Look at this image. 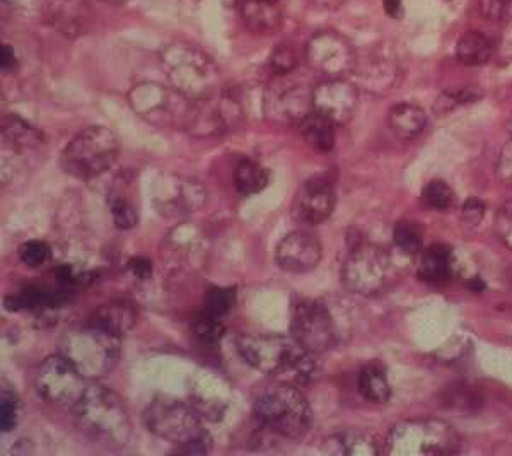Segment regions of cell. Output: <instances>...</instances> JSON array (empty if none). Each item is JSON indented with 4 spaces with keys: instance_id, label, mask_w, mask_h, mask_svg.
Wrapping results in <instances>:
<instances>
[{
    "instance_id": "10",
    "label": "cell",
    "mask_w": 512,
    "mask_h": 456,
    "mask_svg": "<svg viewBox=\"0 0 512 456\" xmlns=\"http://www.w3.org/2000/svg\"><path fill=\"white\" fill-rule=\"evenodd\" d=\"M398 265L383 246L359 243L350 250L342 267V284L359 296H378L398 281Z\"/></svg>"
},
{
    "instance_id": "7",
    "label": "cell",
    "mask_w": 512,
    "mask_h": 456,
    "mask_svg": "<svg viewBox=\"0 0 512 456\" xmlns=\"http://www.w3.org/2000/svg\"><path fill=\"white\" fill-rule=\"evenodd\" d=\"M128 103L146 122L164 129L192 132L197 118L198 101L190 100L173 86L142 82L128 93Z\"/></svg>"
},
{
    "instance_id": "17",
    "label": "cell",
    "mask_w": 512,
    "mask_h": 456,
    "mask_svg": "<svg viewBox=\"0 0 512 456\" xmlns=\"http://www.w3.org/2000/svg\"><path fill=\"white\" fill-rule=\"evenodd\" d=\"M359 98V89L352 82L326 79L313 89V110L335 125H344L354 118Z\"/></svg>"
},
{
    "instance_id": "4",
    "label": "cell",
    "mask_w": 512,
    "mask_h": 456,
    "mask_svg": "<svg viewBox=\"0 0 512 456\" xmlns=\"http://www.w3.org/2000/svg\"><path fill=\"white\" fill-rule=\"evenodd\" d=\"M163 65L171 86L190 100H212L221 88V74L214 60L187 41L166 47Z\"/></svg>"
},
{
    "instance_id": "27",
    "label": "cell",
    "mask_w": 512,
    "mask_h": 456,
    "mask_svg": "<svg viewBox=\"0 0 512 456\" xmlns=\"http://www.w3.org/2000/svg\"><path fill=\"white\" fill-rule=\"evenodd\" d=\"M168 245L171 260H178V264L183 267H195V262L200 264V258L205 252L204 238L185 226H178L169 234Z\"/></svg>"
},
{
    "instance_id": "14",
    "label": "cell",
    "mask_w": 512,
    "mask_h": 456,
    "mask_svg": "<svg viewBox=\"0 0 512 456\" xmlns=\"http://www.w3.org/2000/svg\"><path fill=\"white\" fill-rule=\"evenodd\" d=\"M152 204L156 212L168 219L185 217L204 207L205 188L192 178L166 173L152 187Z\"/></svg>"
},
{
    "instance_id": "9",
    "label": "cell",
    "mask_w": 512,
    "mask_h": 456,
    "mask_svg": "<svg viewBox=\"0 0 512 456\" xmlns=\"http://www.w3.org/2000/svg\"><path fill=\"white\" fill-rule=\"evenodd\" d=\"M120 142L113 130L93 125L82 130L67 144L60 164L65 173L77 180H94L117 163Z\"/></svg>"
},
{
    "instance_id": "31",
    "label": "cell",
    "mask_w": 512,
    "mask_h": 456,
    "mask_svg": "<svg viewBox=\"0 0 512 456\" xmlns=\"http://www.w3.org/2000/svg\"><path fill=\"white\" fill-rule=\"evenodd\" d=\"M357 388L362 397L373 404H384L391 397L390 383L384 375L383 369L378 364H369L359 371L357 376Z\"/></svg>"
},
{
    "instance_id": "41",
    "label": "cell",
    "mask_w": 512,
    "mask_h": 456,
    "mask_svg": "<svg viewBox=\"0 0 512 456\" xmlns=\"http://www.w3.org/2000/svg\"><path fill=\"white\" fill-rule=\"evenodd\" d=\"M270 65L277 76H289L297 65L296 50L291 45H279L270 55Z\"/></svg>"
},
{
    "instance_id": "47",
    "label": "cell",
    "mask_w": 512,
    "mask_h": 456,
    "mask_svg": "<svg viewBox=\"0 0 512 456\" xmlns=\"http://www.w3.org/2000/svg\"><path fill=\"white\" fill-rule=\"evenodd\" d=\"M0 67H2V71L4 72H12L18 69V57H16V52H14V48L11 45H7L4 43L2 47H0Z\"/></svg>"
},
{
    "instance_id": "45",
    "label": "cell",
    "mask_w": 512,
    "mask_h": 456,
    "mask_svg": "<svg viewBox=\"0 0 512 456\" xmlns=\"http://www.w3.org/2000/svg\"><path fill=\"white\" fill-rule=\"evenodd\" d=\"M485 216V205L478 199L466 200V204L463 205V217H465L466 223L470 226H477Z\"/></svg>"
},
{
    "instance_id": "40",
    "label": "cell",
    "mask_w": 512,
    "mask_h": 456,
    "mask_svg": "<svg viewBox=\"0 0 512 456\" xmlns=\"http://www.w3.org/2000/svg\"><path fill=\"white\" fill-rule=\"evenodd\" d=\"M19 258L26 267L36 269V267L47 264L48 260L52 258V250L45 241L30 240L19 246Z\"/></svg>"
},
{
    "instance_id": "35",
    "label": "cell",
    "mask_w": 512,
    "mask_h": 456,
    "mask_svg": "<svg viewBox=\"0 0 512 456\" xmlns=\"http://www.w3.org/2000/svg\"><path fill=\"white\" fill-rule=\"evenodd\" d=\"M236 301H238V294L234 287H209L205 293L204 311L209 315L222 318L233 310Z\"/></svg>"
},
{
    "instance_id": "2",
    "label": "cell",
    "mask_w": 512,
    "mask_h": 456,
    "mask_svg": "<svg viewBox=\"0 0 512 456\" xmlns=\"http://www.w3.org/2000/svg\"><path fill=\"white\" fill-rule=\"evenodd\" d=\"M76 424L86 438L108 450L127 446L132 421L122 398L108 386L91 383L74 407Z\"/></svg>"
},
{
    "instance_id": "18",
    "label": "cell",
    "mask_w": 512,
    "mask_h": 456,
    "mask_svg": "<svg viewBox=\"0 0 512 456\" xmlns=\"http://www.w3.org/2000/svg\"><path fill=\"white\" fill-rule=\"evenodd\" d=\"M323 258V245L316 234L299 229L287 234L275 252V262L289 274H306L315 270Z\"/></svg>"
},
{
    "instance_id": "36",
    "label": "cell",
    "mask_w": 512,
    "mask_h": 456,
    "mask_svg": "<svg viewBox=\"0 0 512 456\" xmlns=\"http://www.w3.org/2000/svg\"><path fill=\"white\" fill-rule=\"evenodd\" d=\"M393 238H395L396 246L407 255L419 253L424 245V231L420 228V224L415 221H407V219L396 223Z\"/></svg>"
},
{
    "instance_id": "23",
    "label": "cell",
    "mask_w": 512,
    "mask_h": 456,
    "mask_svg": "<svg viewBox=\"0 0 512 456\" xmlns=\"http://www.w3.org/2000/svg\"><path fill=\"white\" fill-rule=\"evenodd\" d=\"M72 291L65 287H26L21 293L6 299L7 310H52L69 301Z\"/></svg>"
},
{
    "instance_id": "38",
    "label": "cell",
    "mask_w": 512,
    "mask_h": 456,
    "mask_svg": "<svg viewBox=\"0 0 512 456\" xmlns=\"http://www.w3.org/2000/svg\"><path fill=\"white\" fill-rule=\"evenodd\" d=\"M19 416H21L19 397L12 388L4 386L2 397H0V429H2V433L14 431L19 424Z\"/></svg>"
},
{
    "instance_id": "44",
    "label": "cell",
    "mask_w": 512,
    "mask_h": 456,
    "mask_svg": "<svg viewBox=\"0 0 512 456\" xmlns=\"http://www.w3.org/2000/svg\"><path fill=\"white\" fill-rule=\"evenodd\" d=\"M128 270L139 281H149L152 277V262L146 257H134L128 260Z\"/></svg>"
},
{
    "instance_id": "29",
    "label": "cell",
    "mask_w": 512,
    "mask_h": 456,
    "mask_svg": "<svg viewBox=\"0 0 512 456\" xmlns=\"http://www.w3.org/2000/svg\"><path fill=\"white\" fill-rule=\"evenodd\" d=\"M420 277L432 284H443L453 274V253L448 246L434 245L425 250L420 260Z\"/></svg>"
},
{
    "instance_id": "3",
    "label": "cell",
    "mask_w": 512,
    "mask_h": 456,
    "mask_svg": "<svg viewBox=\"0 0 512 456\" xmlns=\"http://www.w3.org/2000/svg\"><path fill=\"white\" fill-rule=\"evenodd\" d=\"M144 424L154 436L176 446L181 455H207L212 445L202 419L192 405L158 395L144 410Z\"/></svg>"
},
{
    "instance_id": "28",
    "label": "cell",
    "mask_w": 512,
    "mask_h": 456,
    "mask_svg": "<svg viewBox=\"0 0 512 456\" xmlns=\"http://www.w3.org/2000/svg\"><path fill=\"white\" fill-rule=\"evenodd\" d=\"M494 55V41L489 36L468 31L456 43V59L468 67L485 65Z\"/></svg>"
},
{
    "instance_id": "16",
    "label": "cell",
    "mask_w": 512,
    "mask_h": 456,
    "mask_svg": "<svg viewBox=\"0 0 512 456\" xmlns=\"http://www.w3.org/2000/svg\"><path fill=\"white\" fill-rule=\"evenodd\" d=\"M231 402V385L214 369H200L190 380V405L202 421H221Z\"/></svg>"
},
{
    "instance_id": "6",
    "label": "cell",
    "mask_w": 512,
    "mask_h": 456,
    "mask_svg": "<svg viewBox=\"0 0 512 456\" xmlns=\"http://www.w3.org/2000/svg\"><path fill=\"white\" fill-rule=\"evenodd\" d=\"M59 354L69 361L86 380L110 375L120 359V337L101 328L86 325L74 328L59 340Z\"/></svg>"
},
{
    "instance_id": "43",
    "label": "cell",
    "mask_w": 512,
    "mask_h": 456,
    "mask_svg": "<svg viewBox=\"0 0 512 456\" xmlns=\"http://www.w3.org/2000/svg\"><path fill=\"white\" fill-rule=\"evenodd\" d=\"M512 0H480V12L489 21H502L509 16Z\"/></svg>"
},
{
    "instance_id": "21",
    "label": "cell",
    "mask_w": 512,
    "mask_h": 456,
    "mask_svg": "<svg viewBox=\"0 0 512 456\" xmlns=\"http://www.w3.org/2000/svg\"><path fill=\"white\" fill-rule=\"evenodd\" d=\"M113 223L118 229H132L139 224V180L134 170H123L115 176L108 192Z\"/></svg>"
},
{
    "instance_id": "15",
    "label": "cell",
    "mask_w": 512,
    "mask_h": 456,
    "mask_svg": "<svg viewBox=\"0 0 512 456\" xmlns=\"http://www.w3.org/2000/svg\"><path fill=\"white\" fill-rule=\"evenodd\" d=\"M265 117L280 125H299L313 110V89L277 76L265 91Z\"/></svg>"
},
{
    "instance_id": "48",
    "label": "cell",
    "mask_w": 512,
    "mask_h": 456,
    "mask_svg": "<svg viewBox=\"0 0 512 456\" xmlns=\"http://www.w3.org/2000/svg\"><path fill=\"white\" fill-rule=\"evenodd\" d=\"M383 7L390 18H402V0H383Z\"/></svg>"
},
{
    "instance_id": "33",
    "label": "cell",
    "mask_w": 512,
    "mask_h": 456,
    "mask_svg": "<svg viewBox=\"0 0 512 456\" xmlns=\"http://www.w3.org/2000/svg\"><path fill=\"white\" fill-rule=\"evenodd\" d=\"M233 180L234 187L243 197H251L267 188L268 173L262 164L251 161V159H243L234 168Z\"/></svg>"
},
{
    "instance_id": "26",
    "label": "cell",
    "mask_w": 512,
    "mask_h": 456,
    "mask_svg": "<svg viewBox=\"0 0 512 456\" xmlns=\"http://www.w3.org/2000/svg\"><path fill=\"white\" fill-rule=\"evenodd\" d=\"M388 123L398 139L414 141L427 127V115L420 106L400 103L391 108Z\"/></svg>"
},
{
    "instance_id": "25",
    "label": "cell",
    "mask_w": 512,
    "mask_h": 456,
    "mask_svg": "<svg viewBox=\"0 0 512 456\" xmlns=\"http://www.w3.org/2000/svg\"><path fill=\"white\" fill-rule=\"evenodd\" d=\"M326 453L342 456H374L381 453L378 439L361 429H345L326 439Z\"/></svg>"
},
{
    "instance_id": "24",
    "label": "cell",
    "mask_w": 512,
    "mask_h": 456,
    "mask_svg": "<svg viewBox=\"0 0 512 456\" xmlns=\"http://www.w3.org/2000/svg\"><path fill=\"white\" fill-rule=\"evenodd\" d=\"M135 323H137V311L134 304L120 301V299L101 304L89 320V325L101 328L115 337L128 334L135 327Z\"/></svg>"
},
{
    "instance_id": "42",
    "label": "cell",
    "mask_w": 512,
    "mask_h": 456,
    "mask_svg": "<svg viewBox=\"0 0 512 456\" xmlns=\"http://www.w3.org/2000/svg\"><path fill=\"white\" fill-rule=\"evenodd\" d=\"M495 231L502 243L512 252V202L502 205L501 211L495 216Z\"/></svg>"
},
{
    "instance_id": "19",
    "label": "cell",
    "mask_w": 512,
    "mask_h": 456,
    "mask_svg": "<svg viewBox=\"0 0 512 456\" xmlns=\"http://www.w3.org/2000/svg\"><path fill=\"white\" fill-rule=\"evenodd\" d=\"M335 188L326 176H316L299 188L292 212L301 223L316 226L325 223L335 209Z\"/></svg>"
},
{
    "instance_id": "39",
    "label": "cell",
    "mask_w": 512,
    "mask_h": 456,
    "mask_svg": "<svg viewBox=\"0 0 512 456\" xmlns=\"http://www.w3.org/2000/svg\"><path fill=\"white\" fill-rule=\"evenodd\" d=\"M391 76H393L391 62H384V60L379 59V55H373L369 59L366 69L361 74L362 79L367 84V88L373 89V91L381 88L383 84H388L391 81Z\"/></svg>"
},
{
    "instance_id": "50",
    "label": "cell",
    "mask_w": 512,
    "mask_h": 456,
    "mask_svg": "<svg viewBox=\"0 0 512 456\" xmlns=\"http://www.w3.org/2000/svg\"><path fill=\"white\" fill-rule=\"evenodd\" d=\"M509 130H511V135H512V117H511V122H509Z\"/></svg>"
},
{
    "instance_id": "37",
    "label": "cell",
    "mask_w": 512,
    "mask_h": 456,
    "mask_svg": "<svg viewBox=\"0 0 512 456\" xmlns=\"http://www.w3.org/2000/svg\"><path fill=\"white\" fill-rule=\"evenodd\" d=\"M454 193L448 183L432 180L422 190V202L432 211H448L453 205Z\"/></svg>"
},
{
    "instance_id": "1",
    "label": "cell",
    "mask_w": 512,
    "mask_h": 456,
    "mask_svg": "<svg viewBox=\"0 0 512 456\" xmlns=\"http://www.w3.org/2000/svg\"><path fill=\"white\" fill-rule=\"evenodd\" d=\"M238 352L251 368L292 385L306 383L315 373V354L306 351L292 337L275 334L241 335L238 339Z\"/></svg>"
},
{
    "instance_id": "20",
    "label": "cell",
    "mask_w": 512,
    "mask_h": 456,
    "mask_svg": "<svg viewBox=\"0 0 512 456\" xmlns=\"http://www.w3.org/2000/svg\"><path fill=\"white\" fill-rule=\"evenodd\" d=\"M41 14L53 31L67 38H79L88 31L93 9L89 0H43Z\"/></svg>"
},
{
    "instance_id": "30",
    "label": "cell",
    "mask_w": 512,
    "mask_h": 456,
    "mask_svg": "<svg viewBox=\"0 0 512 456\" xmlns=\"http://www.w3.org/2000/svg\"><path fill=\"white\" fill-rule=\"evenodd\" d=\"M335 123L320 113H309L303 122L299 123V130L303 135L304 142L313 147L316 151H332L335 146Z\"/></svg>"
},
{
    "instance_id": "8",
    "label": "cell",
    "mask_w": 512,
    "mask_h": 456,
    "mask_svg": "<svg viewBox=\"0 0 512 456\" xmlns=\"http://www.w3.org/2000/svg\"><path fill=\"white\" fill-rule=\"evenodd\" d=\"M384 445L393 456H448L460 451L461 438L446 421L415 419L396 424Z\"/></svg>"
},
{
    "instance_id": "5",
    "label": "cell",
    "mask_w": 512,
    "mask_h": 456,
    "mask_svg": "<svg viewBox=\"0 0 512 456\" xmlns=\"http://www.w3.org/2000/svg\"><path fill=\"white\" fill-rule=\"evenodd\" d=\"M255 416L265 429L289 439L303 438L313 424L308 400L287 381L272 383L258 395Z\"/></svg>"
},
{
    "instance_id": "22",
    "label": "cell",
    "mask_w": 512,
    "mask_h": 456,
    "mask_svg": "<svg viewBox=\"0 0 512 456\" xmlns=\"http://www.w3.org/2000/svg\"><path fill=\"white\" fill-rule=\"evenodd\" d=\"M238 9L246 28L255 35H275L284 23L279 0H238Z\"/></svg>"
},
{
    "instance_id": "46",
    "label": "cell",
    "mask_w": 512,
    "mask_h": 456,
    "mask_svg": "<svg viewBox=\"0 0 512 456\" xmlns=\"http://www.w3.org/2000/svg\"><path fill=\"white\" fill-rule=\"evenodd\" d=\"M497 171H499L502 182L512 185V142L509 146L504 147L499 164H497Z\"/></svg>"
},
{
    "instance_id": "34",
    "label": "cell",
    "mask_w": 512,
    "mask_h": 456,
    "mask_svg": "<svg viewBox=\"0 0 512 456\" xmlns=\"http://www.w3.org/2000/svg\"><path fill=\"white\" fill-rule=\"evenodd\" d=\"M192 334L198 344L205 345V347H217L226 335V327L221 322V318L209 315L204 311L202 315L193 320Z\"/></svg>"
},
{
    "instance_id": "32",
    "label": "cell",
    "mask_w": 512,
    "mask_h": 456,
    "mask_svg": "<svg viewBox=\"0 0 512 456\" xmlns=\"http://www.w3.org/2000/svg\"><path fill=\"white\" fill-rule=\"evenodd\" d=\"M2 137L18 149H31V147L40 146L43 142V134L40 130L26 122L24 118L12 113L2 120Z\"/></svg>"
},
{
    "instance_id": "11",
    "label": "cell",
    "mask_w": 512,
    "mask_h": 456,
    "mask_svg": "<svg viewBox=\"0 0 512 456\" xmlns=\"http://www.w3.org/2000/svg\"><path fill=\"white\" fill-rule=\"evenodd\" d=\"M86 378L62 354H55L36 369L35 388L47 404L74 409L86 392Z\"/></svg>"
},
{
    "instance_id": "13",
    "label": "cell",
    "mask_w": 512,
    "mask_h": 456,
    "mask_svg": "<svg viewBox=\"0 0 512 456\" xmlns=\"http://www.w3.org/2000/svg\"><path fill=\"white\" fill-rule=\"evenodd\" d=\"M306 62L326 79H345L357 67V53L338 31L321 30L309 38Z\"/></svg>"
},
{
    "instance_id": "49",
    "label": "cell",
    "mask_w": 512,
    "mask_h": 456,
    "mask_svg": "<svg viewBox=\"0 0 512 456\" xmlns=\"http://www.w3.org/2000/svg\"><path fill=\"white\" fill-rule=\"evenodd\" d=\"M313 2L323 7H335L338 6V4H342L344 0H313Z\"/></svg>"
},
{
    "instance_id": "12",
    "label": "cell",
    "mask_w": 512,
    "mask_h": 456,
    "mask_svg": "<svg viewBox=\"0 0 512 456\" xmlns=\"http://www.w3.org/2000/svg\"><path fill=\"white\" fill-rule=\"evenodd\" d=\"M291 337L311 354L332 351L338 337L332 311L320 301L296 304L292 313Z\"/></svg>"
}]
</instances>
